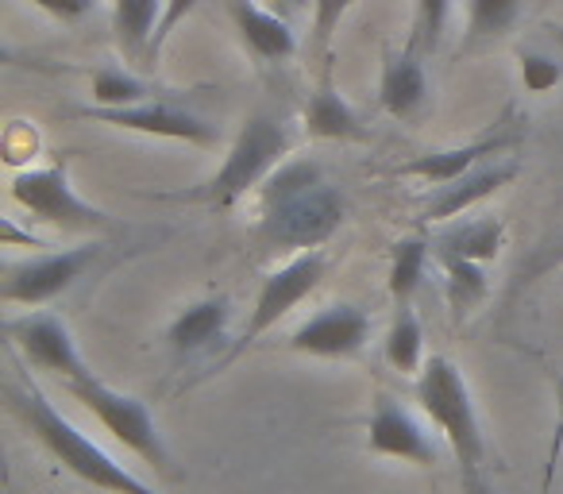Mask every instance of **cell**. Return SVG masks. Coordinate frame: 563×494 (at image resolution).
<instances>
[{"label":"cell","mask_w":563,"mask_h":494,"mask_svg":"<svg viewBox=\"0 0 563 494\" xmlns=\"http://www.w3.org/2000/svg\"><path fill=\"white\" fill-rule=\"evenodd\" d=\"M347 201L313 158H290L258 186L255 240L278 252H313L344 224Z\"/></svg>","instance_id":"cell-1"},{"label":"cell","mask_w":563,"mask_h":494,"mask_svg":"<svg viewBox=\"0 0 563 494\" xmlns=\"http://www.w3.org/2000/svg\"><path fill=\"white\" fill-rule=\"evenodd\" d=\"M9 398H12V409L20 414V421L32 429V437L40 440L74 479L89 483L93 491H109V494H158V491H151L143 479H135L124 463L112 460L101 444H93L78 425L66 421L55 409V402L35 383L12 386Z\"/></svg>","instance_id":"cell-2"},{"label":"cell","mask_w":563,"mask_h":494,"mask_svg":"<svg viewBox=\"0 0 563 494\" xmlns=\"http://www.w3.org/2000/svg\"><path fill=\"white\" fill-rule=\"evenodd\" d=\"M413 394L421 402L424 417L437 425V432L452 448L455 463H460L463 491L486 494V437L463 371L448 355H429L421 375H417Z\"/></svg>","instance_id":"cell-3"},{"label":"cell","mask_w":563,"mask_h":494,"mask_svg":"<svg viewBox=\"0 0 563 494\" xmlns=\"http://www.w3.org/2000/svg\"><path fill=\"white\" fill-rule=\"evenodd\" d=\"M294 135L282 120L255 112L247 124L240 128L232 151L224 155V166L212 174L205 186L186 189V194H174V201H194L205 209H232L235 201L251 194L255 186H263L282 163L290 155Z\"/></svg>","instance_id":"cell-4"},{"label":"cell","mask_w":563,"mask_h":494,"mask_svg":"<svg viewBox=\"0 0 563 494\" xmlns=\"http://www.w3.org/2000/svg\"><path fill=\"white\" fill-rule=\"evenodd\" d=\"M9 197L32 220L51 224V228H63V232H109V228H117V220H112L109 212L89 205L86 197L74 189L66 163L16 171L12 174Z\"/></svg>","instance_id":"cell-5"},{"label":"cell","mask_w":563,"mask_h":494,"mask_svg":"<svg viewBox=\"0 0 563 494\" xmlns=\"http://www.w3.org/2000/svg\"><path fill=\"white\" fill-rule=\"evenodd\" d=\"M66 391H70L74 398H78L81 406H86L89 414H93L97 421L128 448V452H135L143 463H151V468L163 471V475H170V452H166L163 432H158L147 402H140V398H132V394L117 391V386L101 383L97 375L74 378V383H66Z\"/></svg>","instance_id":"cell-6"},{"label":"cell","mask_w":563,"mask_h":494,"mask_svg":"<svg viewBox=\"0 0 563 494\" xmlns=\"http://www.w3.org/2000/svg\"><path fill=\"white\" fill-rule=\"evenodd\" d=\"M324 271H329V255H324L321 248H313V252H298L290 263H282L278 271H271V275L263 278V286H258L255 309H251V317H247V325H243L240 340L228 348L224 360L212 363V375H217V371H224L232 360H240V355L247 352V348L255 344L263 332H271L274 325L282 321V317L290 314V309H298L301 301H306L309 294L321 286Z\"/></svg>","instance_id":"cell-7"},{"label":"cell","mask_w":563,"mask_h":494,"mask_svg":"<svg viewBox=\"0 0 563 494\" xmlns=\"http://www.w3.org/2000/svg\"><path fill=\"white\" fill-rule=\"evenodd\" d=\"M101 255V243H81V248H63V252H43L35 260H24L9 267L4 283H0V301L9 306H43L78 286L86 271Z\"/></svg>","instance_id":"cell-8"},{"label":"cell","mask_w":563,"mask_h":494,"mask_svg":"<svg viewBox=\"0 0 563 494\" xmlns=\"http://www.w3.org/2000/svg\"><path fill=\"white\" fill-rule=\"evenodd\" d=\"M4 337H9L12 352H20L32 367L47 371V375L63 378V383L93 375L86 355L74 344V332L66 329L63 317H55V314L12 317V321H4Z\"/></svg>","instance_id":"cell-9"},{"label":"cell","mask_w":563,"mask_h":494,"mask_svg":"<svg viewBox=\"0 0 563 494\" xmlns=\"http://www.w3.org/2000/svg\"><path fill=\"white\" fill-rule=\"evenodd\" d=\"M78 117L93 120V124L120 128V132L194 143V147H212V143L220 140L217 124H209V120H201L197 112L178 109V105H170V101H143V105H124V109H81Z\"/></svg>","instance_id":"cell-10"},{"label":"cell","mask_w":563,"mask_h":494,"mask_svg":"<svg viewBox=\"0 0 563 494\" xmlns=\"http://www.w3.org/2000/svg\"><path fill=\"white\" fill-rule=\"evenodd\" d=\"M371 344V317L367 309L352 301H332L321 314L301 321L290 337V348L301 355H321V360H352Z\"/></svg>","instance_id":"cell-11"},{"label":"cell","mask_w":563,"mask_h":494,"mask_svg":"<svg viewBox=\"0 0 563 494\" xmlns=\"http://www.w3.org/2000/svg\"><path fill=\"white\" fill-rule=\"evenodd\" d=\"M367 448L375 455H390V460L417 463V468H437L440 460L429 429L401 402H394L390 394H375L367 421Z\"/></svg>","instance_id":"cell-12"},{"label":"cell","mask_w":563,"mask_h":494,"mask_svg":"<svg viewBox=\"0 0 563 494\" xmlns=\"http://www.w3.org/2000/svg\"><path fill=\"white\" fill-rule=\"evenodd\" d=\"M521 174V166L514 158H494V163H478L475 171L460 174V178L444 182V186H432V194L421 201V220L424 224H440V220H455L467 209H475L478 201L494 197L501 186Z\"/></svg>","instance_id":"cell-13"},{"label":"cell","mask_w":563,"mask_h":494,"mask_svg":"<svg viewBox=\"0 0 563 494\" xmlns=\"http://www.w3.org/2000/svg\"><path fill=\"white\" fill-rule=\"evenodd\" d=\"M378 105L398 120H417L429 105V74H424L421 51H390L383 55V81H378Z\"/></svg>","instance_id":"cell-14"},{"label":"cell","mask_w":563,"mask_h":494,"mask_svg":"<svg viewBox=\"0 0 563 494\" xmlns=\"http://www.w3.org/2000/svg\"><path fill=\"white\" fill-rule=\"evenodd\" d=\"M228 325H232V298L224 294H212L194 306H186L166 329V344L174 348V355H197L209 352L212 344L228 337Z\"/></svg>","instance_id":"cell-15"},{"label":"cell","mask_w":563,"mask_h":494,"mask_svg":"<svg viewBox=\"0 0 563 494\" xmlns=\"http://www.w3.org/2000/svg\"><path fill=\"white\" fill-rule=\"evenodd\" d=\"M232 20L240 28L243 47L263 63H286L298 55V35L290 20L278 17L274 9H258L255 0H232Z\"/></svg>","instance_id":"cell-16"},{"label":"cell","mask_w":563,"mask_h":494,"mask_svg":"<svg viewBox=\"0 0 563 494\" xmlns=\"http://www.w3.org/2000/svg\"><path fill=\"white\" fill-rule=\"evenodd\" d=\"M509 147H517V135H494V140L463 143V147L429 151V155H417V158H409L406 166H398V174L421 178L424 186H444V182L475 171L478 163H486L490 155H501V151H509Z\"/></svg>","instance_id":"cell-17"},{"label":"cell","mask_w":563,"mask_h":494,"mask_svg":"<svg viewBox=\"0 0 563 494\" xmlns=\"http://www.w3.org/2000/svg\"><path fill=\"white\" fill-rule=\"evenodd\" d=\"M166 0H117L112 4V40L128 66H147L151 40L158 32Z\"/></svg>","instance_id":"cell-18"},{"label":"cell","mask_w":563,"mask_h":494,"mask_svg":"<svg viewBox=\"0 0 563 494\" xmlns=\"http://www.w3.org/2000/svg\"><path fill=\"white\" fill-rule=\"evenodd\" d=\"M306 132L313 140H340V143H360V140H371V132L363 128V120L355 117L352 105L340 97V89L332 86L329 78L317 86V94L309 97L306 105Z\"/></svg>","instance_id":"cell-19"},{"label":"cell","mask_w":563,"mask_h":494,"mask_svg":"<svg viewBox=\"0 0 563 494\" xmlns=\"http://www.w3.org/2000/svg\"><path fill=\"white\" fill-rule=\"evenodd\" d=\"M501 248H506V224L498 217L460 220L437 235V255H463L475 263H494Z\"/></svg>","instance_id":"cell-20"},{"label":"cell","mask_w":563,"mask_h":494,"mask_svg":"<svg viewBox=\"0 0 563 494\" xmlns=\"http://www.w3.org/2000/svg\"><path fill=\"white\" fill-rule=\"evenodd\" d=\"M383 355L398 375H421L424 367V325L413 314V306H394V321L386 329Z\"/></svg>","instance_id":"cell-21"},{"label":"cell","mask_w":563,"mask_h":494,"mask_svg":"<svg viewBox=\"0 0 563 494\" xmlns=\"http://www.w3.org/2000/svg\"><path fill=\"white\" fill-rule=\"evenodd\" d=\"M440 267H444V290H448V306H452L455 321L471 317L490 294V278H486V263L463 260V255H437Z\"/></svg>","instance_id":"cell-22"},{"label":"cell","mask_w":563,"mask_h":494,"mask_svg":"<svg viewBox=\"0 0 563 494\" xmlns=\"http://www.w3.org/2000/svg\"><path fill=\"white\" fill-rule=\"evenodd\" d=\"M432 243L424 235H401L390 252V298L394 306H406L417 294V286L424 283V271H429Z\"/></svg>","instance_id":"cell-23"},{"label":"cell","mask_w":563,"mask_h":494,"mask_svg":"<svg viewBox=\"0 0 563 494\" xmlns=\"http://www.w3.org/2000/svg\"><path fill=\"white\" fill-rule=\"evenodd\" d=\"M89 97L97 101V109H124V105L151 101V89L135 74L120 70V66H101L89 78Z\"/></svg>","instance_id":"cell-24"},{"label":"cell","mask_w":563,"mask_h":494,"mask_svg":"<svg viewBox=\"0 0 563 494\" xmlns=\"http://www.w3.org/2000/svg\"><path fill=\"white\" fill-rule=\"evenodd\" d=\"M521 17V0H471L467 4V40H494L509 32Z\"/></svg>","instance_id":"cell-25"},{"label":"cell","mask_w":563,"mask_h":494,"mask_svg":"<svg viewBox=\"0 0 563 494\" xmlns=\"http://www.w3.org/2000/svg\"><path fill=\"white\" fill-rule=\"evenodd\" d=\"M563 81V58L552 55L544 47H529L521 51V86L529 94H548L552 86Z\"/></svg>","instance_id":"cell-26"},{"label":"cell","mask_w":563,"mask_h":494,"mask_svg":"<svg viewBox=\"0 0 563 494\" xmlns=\"http://www.w3.org/2000/svg\"><path fill=\"white\" fill-rule=\"evenodd\" d=\"M448 12H452V0H417V24H413V43L409 47L429 55L440 47V35L448 28Z\"/></svg>","instance_id":"cell-27"},{"label":"cell","mask_w":563,"mask_h":494,"mask_svg":"<svg viewBox=\"0 0 563 494\" xmlns=\"http://www.w3.org/2000/svg\"><path fill=\"white\" fill-rule=\"evenodd\" d=\"M355 0H313V40H309V55H324L336 35L340 20L347 17Z\"/></svg>","instance_id":"cell-28"},{"label":"cell","mask_w":563,"mask_h":494,"mask_svg":"<svg viewBox=\"0 0 563 494\" xmlns=\"http://www.w3.org/2000/svg\"><path fill=\"white\" fill-rule=\"evenodd\" d=\"M197 9V0H166V9H163V20H158V32L155 40H151V51H147V66H155L158 51H163V43L170 40V32L181 24V20L189 17V12Z\"/></svg>","instance_id":"cell-29"},{"label":"cell","mask_w":563,"mask_h":494,"mask_svg":"<svg viewBox=\"0 0 563 494\" xmlns=\"http://www.w3.org/2000/svg\"><path fill=\"white\" fill-rule=\"evenodd\" d=\"M27 4H35V9L47 12V17L63 20V24H74V20H86L89 12L97 9V0H27Z\"/></svg>","instance_id":"cell-30"},{"label":"cell","mask_w":563,"mask_h":494,"mask_svg":"<svg viewBox=\"0 0 563 494\" xmlns=\"http://www.w3.org/2000/svg\"><path fill=\"white\" fill-rule=\"evenodd\" d=\"M0 232H4V248H20V243H24V248H47V243H43L40 235L24 232V228H20L12 217L0 220Z\"/></svg>","instance_id":"cell-31"},{"label":"cell","mask_w":563,"mask_h":494,"mask_svg":"<svg viewBox=\"0 0 563 494\" xmlns=\"http://www.w3.org/2000/svg\"><path fill=\"white\" fill-rule=\"evenodd\" d=\"M309 0H271V9L278 12V17H286V20H294L301 9H306Z\"/></svg>","instance_id":"cell-32"},{"label":"cell","mask_w":563,"mask_h":494,"mask_svg":"<svg viewBox=\"0 0 563 494\" xmlns=\"http://www.w3.org/2000/svg\"><path fill=\"white\" fill-rule=\"evenodd\" d=\"M555 406H560V421H563V375H555Z\"/></svg>","instance_id":"cell-33"}]
</instances>
